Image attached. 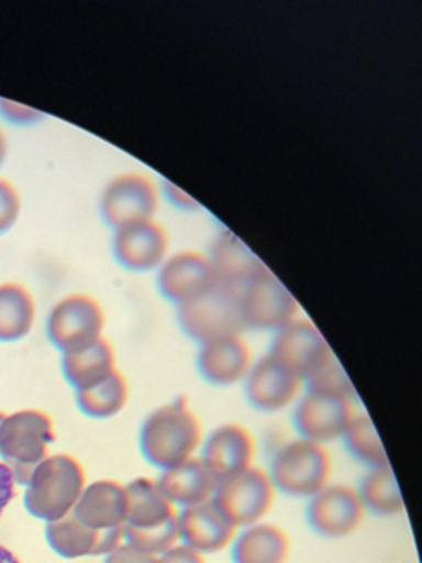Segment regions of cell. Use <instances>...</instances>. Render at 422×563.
<instances>
[{"instance_id": "24", "label": "cell", "mask_w": 422, "mask_h": 563, "mask_svg": "<svg viewBox=\"0 0 422 563\" xmlns=\"http://www.w3.org/2000/svg\"><path fill=\"white\" fill-rule=\"evenodd\" d=\"M118 368V352L106 335L79 351L62 355L63 377L75 391L95 387Z\"/></svg>"}, {"instance_id": "16", "label": "cell", "mask_w": 422, "mask_h": 563, "mask_svg": "<svg viewBox=\"0 0 422 563\" xmlns=\"http://www.w3.org/2000/svg\"><path fill=\"white\" fill-rule=\"evenodd\" d=\"M254 362L256 355L243 334L224 335L198 344V374L213 387L243 384Z\"/></svg>"}, {"instance_id": "6", "label": "cell", "mask_w": 422, "mask_h": 563, "mask_svg": "<svg viewBox=\"0 0 422 563\" xmlns=\"http://www.w3.org/2000/svg\"><path fill=\"white\" fill-rule=\"evenodd\" d=\"M106 325L108 314L102 302L82 291L63 296L46 316V335L62 355L104 338Z\"/></svg>"}, {"instance_id": "28", "label": "cell", "mask_w": 422, "mask_h": 563, "mask_svg": "<svg viewBox=\"0 0 422 563\" xmlns=\"http://www.w3.org/2000/svg\"><path fill=\"white\" fill-rule=\"evenodd\" d=\"M45 537L53 552L66 560L96 556L101 530L88 529L71 514L46 522Z\"/></svg>"}, {"instance_id": "41", "label": "cell", "mask_w": 422, "mask_h": 563, "mask_svg": "<svg viewBox=\"0 0 422 563\" xmlns=\"http://www.w3.org/2000/svg\"><path fill=\"white\" fill-rule=\"evenodd\" d=\"M204 563H208V562H204Z\"/></svg>"}, {"instance_id": "17", "label": "cell", "mask_w": 422, "mask_h": 563, "mask_svg": "<svg viewBox=\"0 0 422 563\" xmlns=\"http://www.w3.org/2000/svg\"><path fill=\"white\" fill-rule=\"evenodd\" d=\"M257 441L253 431L241 423L220 424L204 434L200 457L218 481L243 473L256 464Z\"/></svg>"}, {"instance_id": "30", "label": "cell", "mask_w": 422, "mask_h": 563, "mask_svg": "<svg viewBox=\"0 0 422 563\" xmlns=\"http://www.w3.org/2000/svg\"><path fill=\"white\" fill-rule=\"evenodd\" d=\"M306 391L325 397L346 398L356 401V390L338 358L320 368L306 380Z\"/></svg>"}, {"instance_id": "34", "label": "cell", "mask_w": 422, "mask_h": 563, "mask_svg": "<svg viewBox=\"0 0 422 563\" xmlns=\"http://www.w3.org/2000/svg\"><path fill=\"white\" fill-rule=\"evenodd\" d=\"M160 194L162 199L167 200L171 207L180 210V212L193 213L200 210V203L190 194L185 192L184 189H180L177 184L170 183V180H162Z\"/></svg>"}, {"instance_id": "10", "label": "cell", "mask_w": 422, "mask_h": 563, "mask_svg": "<svg viewBox=\"0 0 422 563\" xmlns=\"http://www.w3.org/2000/svg\"><path fill=\"white\" fill-rule=\"evenodd\" d=\"M111 249L121 268L134 273L157 272L170 255V233L157 217L135 220L112 230Z\"/></svg>"}, {"instance_id": "32", "label": "cell", "mask_w": 422, "mask_h": 563, "mask_svg": "<svg viewBox=\"0 0 422 563\" xmlns=\"http://www.w3.org/2000/svg\"><path fill=\"white\" fill-rule=\"evenodd\" d=\"M22 212V197L12 180L0 176V235L15 227Z\"/></svg>"}, {"instance_id": "39", "label": "cell", "mask_w": 422, "mask_h": 563, "mask_svg": "<svg viewBox=\"0 0 422 563\" xmlns=\"http://www.w3.org/2000/svg\"><path fill=\"white\" fill-rule=\"evenodd\" d=\"M0 563H20L19 559L5 547L0 545Z\"/></svg>"}, {"instance_id": "18", "label": "cell", "mask_w": 422, "mask_h": 563, "mask_svg": "<svg viewBox=\"0 0 422 563\" xmlns=\"http://www.w3.org/2000/svg\"><path fill=\"white\" fill-rule=\"evenodd\" d=\"M178 530L180 542L203 556L230 549L237 533L213 499L178 510Z\"/></svg>"}, {"instance_id": "35", "label": "cell", "mask_w": 422, "mask_h": 563, "mask_svg": "<svg viewBox=\"0 0 422 563\" xmlns=\"http://www.w3.org/2000/svg\"><path fill=\"white\" fill-rule=\"evenodd\" d=\"M207 556L200 555V553L191 550L190 547L178 543L174 549L168 552L162 553V555L155 556L154 563H204Z\"/></svg>"}, {"instance_id": "26", "label": "cell", "mask_w": 422, "mask_h": 563, "mask_svg": "<svg viewBox=\"0 0 422 563\" xmlns=\"http://www.w3.org/2000/svg\"><path fill=\"white\" fill-rule=\"evenodd\" d=\"M356 489L366 512L379 517H395L404 512V497L391 464L366 471Z\"/></svg>"}, {"instance_id": "11", "label": "cell", "mask_w": 422, "mask_h": 563, "mask_svg": "<svg viewBox=\"0 0 422 563\" xmlns=\"http://www.w3.org/2000/svg\"><path fill=\"white\" fill-rule=\"evenodd\" d=\"M155 282L162 298L178 308L210 292L220 279L207 252L185 249L167 256Z\"/></svg>"}, {"instance_id": "23", "label": "cell", "mask_w": 422, "mask_h": 563, "mask_svg": "<svg viewBox=\"0 0 422 563\" xmlns=\"http://www.w3.org/2000/svg\"><path fill=\"white\" fill-rule=\"evenodd\" d=\"M129 529L148 530L177 519L178 509L158 486L157 477L141 476L125 484Z\"/></svg>"}, {"instance_id": "29", "label": "cell", "mask_w": 422, "mask_h": 563, "mask_svg": "<svg viewBox=\"0 0 422 563\" xmlns=\"http://www.w3.org/2000/svg\"><path fill=\"white\" fill-rule=\"evenodd\" d=\"M343 446L353 460L358 461L366 470L388 466L389 457L378 430L368 413H356L348 430L342 438Z\"/></svg>"}, {"instance_id": "8", "label": "cell", "mask_w": 422, "mask_h": 563, "mask_svg": "<svg viewBox=\"0 0 422 563\" xmlns=\"http://www.w3.org/2000/svg\"><path fill=\"white\" fill-rule=\"evenodd\" d=\"M160 202V186L148 174L125 170L106 184L99 199V213L106 225L115 230L135 220L154 219Z\"/></svg>"}, {"instance_id": "15", "label": "cell", "mask_w": 422, "mask_h": 563, "mask_svg": "<svg viewBox=\"0 0 422 563\" xmlns=\"http://www.w3.org/2000/svg\"><path fill=\"white\" fill-rule=\"evenodd\" d=\"M356 413L355 400L303 391L293 405L292 423L297 437L329 446L342 440Z\"/></svg>"}, {"instance_id": "9", "label": "cell", "mask_w": 422, "mask_h": 563, "mask_svg": "<svg viewBox=\"0 0 422 563\" xmlns=\"http://www.w3.org/2000/svg\"><path fill=\"white\" fill-rule=\"evenodd\" d=\"M358 489L348 483H330L307 500L306 519L313 533L329 540L355 536L366 519Z\"/></svg>"}, {"instance_id": "31", "label": "cell", "mask_w": 422, "mask_h": 563, "mask_svg": "<svg viewBox=\"0 0 422 563\" xmlns=\"http://www.w3.org/2000/svg\"><path fill=\"white\" fill-rule=\"evenodd\" d=\"M125 543L135 547L141 552L151 556H158L168 552L180 543V530H178V517L157 529L137 530L125 527Z\"/></svg>"}, {"instance_id": "38", "label": "cell", "mask_w": 422, "mask_h": 563, "mask_svg": "<svg viewBox=\"0 0 422 563\" xmlns=\"http://www.w3.org/2000/svg\"><path fill=\"white\" fill-rule=\"evenodd\" d=\"M7 154H9V140H7L5 133L0 128V167L5 163Z\"/></svg>"}, {"instance_id": "27", "label": "cell", "mask_w": 422, "mask_h": 563, "mask_svg": "<svg viewBox=\"0 0 422 563\" xmlns=\"http://www.w3.org/2000/svg\"><path fill=\"white\" fill-rule=\"evenodd\" d=\"M131 398V385L121 368L112 372L106 380L95 387L76 391V405L86 417L106 420L124 410Z\"/></svg>"}, {"instance_id": "20", "label": "cell", "mask_w": 422, "mask_h": 563, "mask_svg": "<svg viewBox=\"0 0 422 563\" xmlns=\"http://www.w3.org/2000/svg\"><path fill=\"white\" fill-rule=\"evenodd\" d=\"M218 279L234 288H246L270 272L269 266L231 230H221L208 253Z\"/></svg>"}, {"instance_id": "12", "label": "cell", "mask_w": 422, "mask_h": 563, "mask_svg": "<svg viewBox=\"0 0 422 563\" xmlns=\"http://www.w3.org/2000/svg\"><path fill=\"white\" fill-rule=\"evenodd\" d=\"M246 329L263 332H279L300 318L299 301L270 269L267 275L243 288L241 295Z\"/></svg>"}, {"instance_id": "19", "label": "cell", "mask_w": 422, "mask_h": 563, "mask_svg": "<svg viewBox=\"0 0 422 563\" xmlns=\"http://www.w3.org/2000/svg\"><path fill=\"white\" fill-rule=\"evenodd\" d=\"M127 489L114 479L86 484L73 516L92 530L118 529L127 522Z\"/></svg>"}, {"instance_id": "4", "label": "cell", "mask_w": 422, "mask_h": 563, "mask_svg": "<svg viewBox=\"0 0 422 563\" xmlns=\"http://www.w3.org/2000/svg\"><path fill=\"white\" fill-rule=\"evenodd\" d=\"M55 440V424L45 411L22 410L5 417L0 427V456L15 484H29L33 470L48 456Z\"/></svg>"}, {"instance_id": "13", "label": "cell", "mask_w": 422, "mask_h": 563, "mask_svg": "<svg viewBox=\"0 0 422 563\" xmlns=\"http://www.w3.org/2000/svg\"><path fill=\"white\" fill-rule=\"evenodd\" d=\"M269 354L303 382L336 357L315 322L307 316H300L274 334Z\"/></svg>"}, {"instance_id": "3", "label": "cell", "mask_w": 422, "mask_h": 563, "mask_svg": "<svg viewBox=\"0 0 422 563\" xmlns=\"http://www.w3.org/2000/svg\"><path fill=\"white\" fill-rule=\"evenodd\" d=\"M333 467L329 446L297 437L277 448L266 470L277 494L309 500L333 483Z\"/></svg>"}, {"instance_id": "40", "label": "cell", "mask_w": 422, "mask_h": 563, "mask_svg": "<svg viewBox=\"0 0 422 563\" xmlns=\"http://www.w3.org/2000/svg\"><path fill=\"white\" fill-rule=\"evenodd\" d=\"M7 415H3L2 411H0V427H2L3 420H5Z\"/></svg>"}, {"instance_id": "36", "label": "cell", "mask_w": 422, "mask_h": 563, "mask_svg": "<svg viewBox=\"0 0 422 563\" xmlns=\"http://www.w3.org/2000/svg\"><path fill=\"white\" fill-rule=\"evenodd\" d=\"M104 563H154V556L124 543V545L114 550L111 555L104 556Z\"/></svg>"}, {"instance_id": "2", "label": "cell", "mask_w": 422, "mask_h": 563, "mask_svg": "<svg viewBox=\"0 0 422 563\" xmlns=\"http://www.w3.org/2000/svg\"><path fill=\"white\" fill-rule=\"evenodd\" d=\"M86 484L85 467L75 456L48 454L33 470L23 504L36 519L53 522L73 512Z\"/></svg>"}, {"instance_id": "14", "label": "cell", "mask_w": 422, "mask_h": 563, "mask_svg": "<svg viewBox=\"0 0 422 563\" xmlns=\"http://www.w3.org/2000/svg\"><path fill=\"white\" fill-rule=\"evenodd\" d=\"M243 384L247 404L263 413H277L293 407L306 391L303 378L269 352L256 358Z\"/></svg>"}, {"instance_id": "5", "label": "cell", "mask_w": 422, "mask_h": 563, "mask_svg": "<svg viewBox=\"0 0 422 563\" xmlns=\"http://www.w3.org/2000/svg\"><path fill=\"white\" fill-rule=\"evenodd\" d=\"M243 289L218 283L210 292L178 306L177 322L181 332L197 344L224 338V335L244 334Z\"/></svg>"}, {"instance_id": "21", "label": "cell", "mask_w": 422, "mask_h": 563, "mask_svg": "<svg viewBox=\"0 0 422 563\" xmlns=\"http://www.w3.org/2000/svg\"><path fill=\"white\" fill-rule=\"evenodd\" d=\"M230 550L233 563H289L292 539L282 527L263 520L237 530Z\"/></svg>"}, {"instance_id": "1", "label": "cell", "mask_w": 422, "mask_h": 563, "mask_svg": "<svg viewBox=\"0 0 422 563\" xmlns=\"http://www.w3.org/2000/svg\"><path fill=\"white\" fill-rule=\"evenodd\" d=\"M204 434L203 421L197 411L187 398L177 397L158 405L144 418L138 448L151 466L165 471L198 456Z\"/></svg>"}, {"instance_id": "22", "label": "cell", "mask_w": 422, "mask_h": 563, "mask_svg": "<svg viewBox=\"0 0 422 563\" xmlns=\"http://www.w3.org/2000/svg\"><path fill=\"white\" fill-rule=\"evenodd\" d=\"M157 483L170 503L180 510L213 499L220 481L198 454L178 466L160 471Z\"/></svg>"}, {"instance_id": "25", "label": "cell", "mask_w": 422, "mask_h": 563, "mask_svg": "<svg viewBox=\"0 0 422 563\" xmlns=\"http://www.w3.org/2000/svg\"><path fill=\"white\" fill-rule=\"evenodd\" d=\"M36 299L22 283H0V342H16L32 332Z\"/></svg>"}, {"instance_id": "37", "label": "cell", "mask_w": 422, "mask_h": 563, "mask_svg": "<svg viewBox=\"0 0 422 563\" xmlns=\"http://www.w3.org/2000/svg\"><path fill=\"white\" fill-rule=\"evenodd\" d=\"M15 496V481L5 464L0 463V516Z\"/></svg>"}, {"instance_id": "7", "label": "cell", "mask_w": 422, "mask_h": 563, "mask_svg": "<svg viewBox=\"0 0 422 563\" xmlns=\"http://www.w3.org/2000/svg\"><path fill=\"white\" fill-rule=\"evenodd\" d=\"M277 496L279 494L266 467L254 464L243 473L220 481L213 503L240 530L267 520L276 506Z\"/></svg>"}, {"instance_id": "33", "label": "cell", "mask_w": 422, "mask_h": 563, "mask_svg": "<svg viewBox=\"0 0 422 563\" xmlns=\"http://www.w3.org/2000/svg\"><path fill=\"white\" fill-rule=\"evenodd\" d=\"M0 117L7 123L13 124V126H33V124L43 121L45 114L40 113L35 108L25 107V104L7 100V98H0Z\"/></svg>"}]
</instances>
